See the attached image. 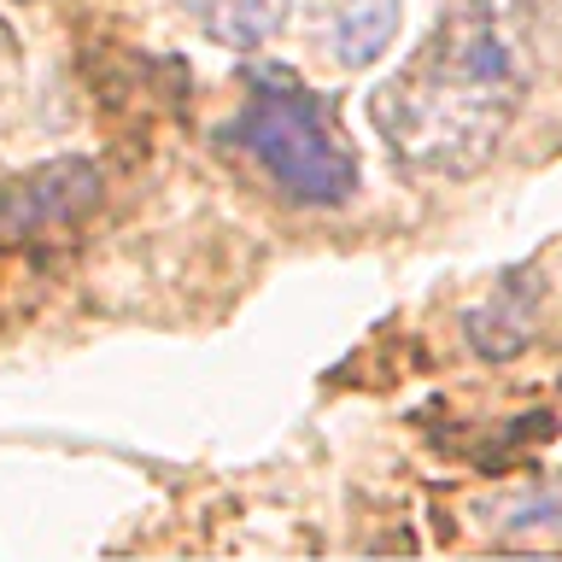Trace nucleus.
<instances>
[{
  "mask_svg": "<svg viewBox=\"0 0 562 562\" xmlns=\"http://www.w3.org/2000/svg\"><path fill=\"white\" fill-rule=\"evenodd\" d=\"M539 65V0H446L398 77L369 94V123L411 170L469 176L509 135Z\"/></svg>",
  "mask_w": 562,
  "mask_h": 562,
  "instance_id": "obj_1",
  "label": "nucleus"
},
{
  "mask_svg": "<svg viewBox=\"0 0 562 562\" xmlns=\"http://www.w3.org/2000/svg\"><path fill=\"white\" fill-rule=\"evenodd\" d=\"M223 140L252 158L270 176V188L293 205L328 211L358 193V158H351L346 135L334 130L328 105L293 77H276V70L258 77L246 105L228 117Z\"/></svg>",
  "mask_w": 562,
  "mask_h": 562,
  "instance_id": "obj_2",
  "label": "nucleus"
},
{
  "mask_svg": "<svg viewBox=\"0 0 562 562\" xmlns=\"http://www.w3.org/2000/svg\"><path fill=\"white\" fill-rule=\"evenodd\" d=\"M100 205V165L94 158H47L0 188V235L35 240L53 228H77Z\"/></svg>",
  "mask_w": 562,
  "mask_h": 562,
  "instance_id": "obj_3",
  "label": "nucleus"
},
{
  "mask_svg": "<svg viewBox=\"0 0 562 562\" xmlns=\"http://www.w3.org/2000/svg\"><path fill=\"white\" fill-rule=\"evenodd\" d=\"M463 334H469V346L481 351L486 363L521 358V351L539 340V293L516 288V276H509L492 299H481L474 311H463Z\"/></svg>",
  "mask_w": 562,
  "mask_h": 562,
  "instance_id": "obj_4",
  "label": "nucleus"
},
{
  "mask_svg": "<svg viewBox=\"0 0 562 562\" xmlns=\"http://www.w3.org/2000/svg\"><path fill=\"white\" fill-rule=\"evenodd\" d=\"M398 24H404V7L398 0H334V18H328V47L346 70H363L375 65L386 47L398 42Z\"/></svg>",
  "mask_w": 562,
  "mask_h": 562,
  "instance_id": "obj_5",
  "label": "nucleus"
},
{
  "mask_svg": "<svg viewBox=\"0 0 562 562\" xmlns=\"http://www.w3.org/2000/svg\"><path fill=\"white\" fill-rule=\"evenodd\" d=\"M176 7H182L217 47L252 53V47H263V42L281 35L293 0H176Z\"/></svg>",
  "mask_w": 562,
  "mask_h": 562,
  "instance_id": "obj_6",
  "label": "nucleus"
},
{
  "mask_svg": "<svg viewBox=\"0 0 562 562\" xmlns=\"http://www.w3.org/2000/svg\"><path fill=\"white\" fill-rule=\"evenodd\" d=\"M498 539L533 544V539H562V486H527L498 509Z\"/></svg>",
  "mask_w": 562,
  "mask_h": 562,
  "instance_id": "obj_7",
  "label": "nucleus"
},
{
  "mask_svg": "<svg viewBox=\"0 0 562 562\" xmlns=\"http://www.w3.org/2000/svg\"><path fill=\"white\" fill-rule=\"evenodd\" d=\"M18 7H30V0H18Z\"/></svg>",
  "mask_w": 562,
  "mask_h": 562,
  "instance_id": "obj_8",
  "label": "nucleus"
}]
</instances>
